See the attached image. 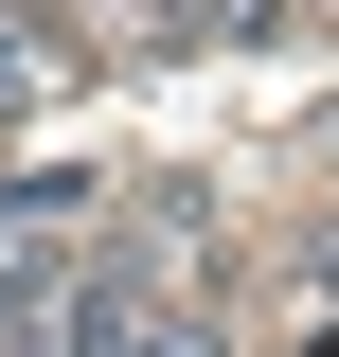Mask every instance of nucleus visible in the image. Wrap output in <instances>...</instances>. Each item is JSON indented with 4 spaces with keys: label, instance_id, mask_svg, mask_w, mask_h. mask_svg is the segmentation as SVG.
I'll return each mask as SVG.
<instances>
[{
    "label": "nucleus",
    "instance_id": "1",
    "mask_svg": "<svg viewBox=\"0 0 339 357\" xmlns=\"http://www.w3.org/2000/svg\"><path fill=\"white\" fill-rule=\"evenodd\" d=\"M303 286H322V340H339V232H322V250H303Z\"/></svg>",
    "mask_w": 339,
    "mask_h": 357
}]
</instances>
